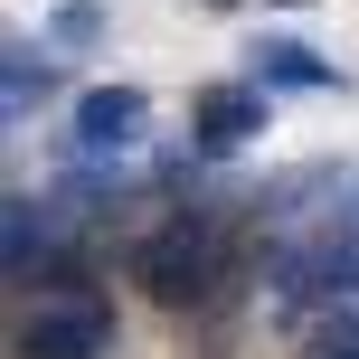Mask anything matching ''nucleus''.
<instances>
[{
	"label": "nucleus",
	"instance_id": "1",
	"mask_svg": "<svg viewBox=\"0 0 359 359\" xmlns=\"http://www.w3.org/2000/svg\"><path fill=\"white\" fill-rule=\"evenodd\" d=\"M227 198H246V189H227ZM227 198H189V208H170L151 236H133L123 274L142 284V303L198 312V303H217V293L236 284V208Z\"/></svg>",
	"mask_w": 359,
	"mask_h": 359
},
{
	"label": "nucleus",
	"instance_id": "2",
	"mask_svg": "<svg viewBox=\"0 0 359 359\" xmlns=\"http://www.w3.org/2000/svg\"><path fill=\"white\" fill-rule=\"evenodd\" d=\"M95 350H114V303L104 293H48L10 331V359H95Z\"/></svg>",
	"mask_w": 359,
	"mask_h": 359
},
{
	"label": "nucleus",
	"instance_id": "3",
	"mask_svg": "<svg viewBox=\"0 0 359 359\" xmlns=\"http://www.w3.org/2000/svg\"><path fill=\"white\" fill-rule=\"evenodd\" d=\"M142 123H151V95L142 86H86V95H76V123H67V161L95 170L104 151L142 142Z\"/></svg>",
	"mask_w": 359,
	"mask_h": 359
},
{
	"label": "nucleus",
	"instance_id": "4",
	"mask_svg": "<svg viewBox=\"0 0 359 359\" xmlns=\"http://www.w3.org/2000/svg\"><path fill=\"white\" fill-rule=\"evenodd\" d=\"M265 104L274 95L255 86V76H227V86H198V104H189V161H227L236 142H255L265 133Z\"/></svg>",
	"mask_w": 359,
	"mask_h": 359
},
{
	"label": "nucleus",
	"instance_id": "5",
	"mask_svg": "<svg viewBox=\"0 0 359 359\" xmlns=\"http://www.w3.org/2000/svg\"><path fill=\"white\" fill-rule=\"evenodd\" d=\"M48 255H57L48 198H38V189H10V208H0V274H10V293H38Z\"/></svg>",
	"mask_w": 359,
	"mask_h": 359
},
{
	"label": "nucleus",
	"instance_id": "6",
	"mask_svg": "<svg viewBox=\"0 0 359 359\" xmlns=\"http://www.w3.org/2000/svg\"><path fill=\"white\" fill-rule=\"evenodd\" d=\"M246 76H255L265 95H331V86H341V67H331L322 48H303V38H255Z\"/></svg>",
	"mask_w": 359,
	"mask_h": 359
},
{
	"label": "nucleus",
	"instance_id": "7",
	"mask_svg": "<svg viewBox=\"0 0 359 359\" xmlns=\"http://www.w3.org/2000/svg\"><path fill=\"white\" fill-rule=\"evenodd\" d=\"M48 86H57V67L29 48V38H10V123H29V104H38Z\"/></svg>",
	"mask_w": 359,
	"mask_h": 359
},
{
	"label": "nucleus",
	"instance_id": "8",
	"mask_svg": "<svg viewBox=\"0 0 359 359\" xmlns=\"http://www.w3.org/2000/svg\"><path fill=\"white\" fill-rule=\"evenodd\" d=\"M48 38H67V48H86V38H95V10H86V0H67V10L48 19Z\"/></svg>",
	"mask_w": 359,
	"mask_h": 359
},
{
	"label": "nucleus",
	"instance_id": "9",
	"mask_svg": "<svg viewBox=\"0 0 359 359\" xmlns=\"http://www.w3.org/2000/svg\"><path fill=\"white\" fill-rule=\"evenodd\" d=\"M293 10H303V0H293Z\"/></svg>",
	"mask_w": 359,
	"mask_h": 359
}]
</instances>
